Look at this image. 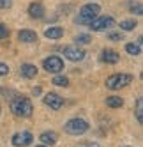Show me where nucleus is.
Returning a JSON list of instances; mask_svg holds the SVG:
<instances>
[{
  "mask_svg": "<svg viewBox=\"0 0 143 147\" xmlns=\"http://www.w3.org/2000/svg\"><path fill=\"white\" fill-rule=\"evenodd\" d=\"M138 27V23L134 22V20H124V22H120V28L126 30V32H129V30H134Z\"/></svg>",
  "mask_w": 143,
  "mask_h": 147,
  "instance_id": "6ab92c4d",
  "label": "nucleus"
},
{
  "mask_svg": "<svg viewBox=\"0 0 143 147\" xmlns=\"http://www.w3.org/2000/svg\"><path fill=\"white\" fill-rule=\"evenodd\" d=\"M101 13V7L97 4H85L83 7L80 9V13L76 16V25H88L94 18H97Z\"/></svg>",
  "mask_w": 143,
  "mask_h": 147,
  "instance_id": "f257e3e1",
  "label": "nucleus"
},
{
  "mask_svg": "<svg viewBox=\"0 0 143 147\" xmlns=\"http://www.w3.org/2000/svg\"><path fill=\"white\" fill-rule=\"evenodd\" d=\"M136 121L138 124H143V98H138L136 99Z\"/></svg>",
  "mask_w": 143,
  "mask_h": 147,
  "instance_id": "a211bd4d",
  "label": "nucleus"
},
{
  "mask_svg": "<svg viewBox=\"0 0 143 147\" xmlns=\"http://www.w3.org/2000/svg\"><path fill=\"white\" fill-rule=\"evenodd\" d=\"M78 147H101V145L96 144V142H80Z\"/></svg>",
  "mask_w": 143,
  "mask_h": 147,
  "instance_id": "bb28decb",
  "label": "nucleus"
},
{
  "mask_svg": "<svg viewBox=\"0 0 143 147\" xmlns=\"http://www.w3.org/2000/svg\"><path fill=\"white\" fill-rule=\"evenodd\" d=\"M126 51H127L129 55H132V57H138L141 53V46L138 43H127L126 45Z\"/></svg>",
  "mask_w": 143,
  "mask_h": 147,
  "instance_id": "f3484780",
  "label": "nucleus"
},
{
  "mask_svg": "<svg viewBox=\"0 0 143 147\" xmlns=\"http://www.w3.org/2000/svg\"><path fill=\"white\" fill-rule=\"evenodd\" d=\"M92 41V37L88 36V34H78L76 37H74V43L76 45H88Z\"/></svg>",
  "mask_w": 143,
  "mask_h": 147,
  "instance_id": "4be33fe9",
  "label": "nucleus"
},
{
  "mask_svg": "<svg viewBox=\"0 0 143 147\" xmlns=\"http://www.w3.org/2000/svg\"><path fill=\"white\" fill-rule=\"evenodd\" d=\"M64 57L67 60H73V62H80L85 59V50H81L78 45L76 46H65L64 48Z\"/></svg>",
  "mask_w": 143,
  "mask_h": 147,
  "instance_id": "0eeeda50",
  "label": "nucleus"
},
{
  "mask_svg": "<svg viewBox=\"0 0 143 147\" xmlns=\"http://www.w3.org/2000/svg\"><path fill=\"white\" fill-rule=\"evenodd\" d=\"M62 36H64V28L58 27V25L57 27H49V28L44 30V37L46 39H53L55 41V39H60Z\"/></svg>",
  "mask_w": 143,
  "mask_h": 147,
  "instance_id": "4468645a",
  "label": "nucleus"
},
{
  "mask_svg": "<svg viewBox=\"0 0 143 147\" xmlns=\"http://www.w3.org/2000/svg\"><path fill=\"white\" fill-rule=\"evenodd\" d=\"M0 113H2V108H0Z\"/></svg>",
  "mask_w": 143,
  "mask_h": 147,
  "instance_id": "c756f323",
  "label": "nucleus"
},
{
  "mask_svg": "<svg viewBox=\"0 0 143 147\" xmlns=\"http://www.w3.org/2000/svg\"><path fill=\"white\" fill-rule=\"evenodd\" d=\"M13 0H0V9H11Z\"/></svg>",
  "mask_w": 143,
  "mask_h": 147,
  "instance_id": "393cba45",
  "label": "nucleus"
},
{
  "mask_svg": "<svg viewBox=\"0 0 143 147\" xmlns=\"http://www.w3.org/2000/svg\"><path fill=\"white\" fill-rule=\"evenodd\" d=\"M132 80H134V76L129 75V73H117V75L108 76V80H106V87H108L110 90H118V89L127 87Z\"/></svg>",
  "mask_w": 143,
  "mask_h": 147,
  "instance_id": "7ed1b4c3",
  "label": "nucleus"
},
{
  "mask_svg": "<svg viewBox=\"0 0 143 147\" xmlns=\"http://www.w3.org/2000/svg\"><path fill=\"white\" fill-rule=\"evenodd\" d=\"M37 147H48V145H37Z\"/></svg>",
  "mask_w": 143,
  "mask_h": 147,
  "instance_id": "c85d7f7f",
  "label": "nucleus"
},
{
  "mask_svg": "<svg viewBox=\"0 0 143 147\" xmlns=\"http://www.w3.org/2000/svg\"><path fill=\"white\" fill-rule=\"evenodd\" d=\"M115 25V18L113 16H101V18H94L88 23V27L94 30V32H103V30H108Z\"/></svg>",
  "mask_w": 143,
  "mask_h": 147,
  "instance_id": "39448f33",
  "label": "nucleus"
},
{
  "mask_svg": "<svg viewBox=\"0 0 143 147\" xmlns=\"http://www.w3.org/2000/svg\"><path fill=\"white\" fill-rule=\"evenodd\" d=\"M19 75H21L23 78H35V75H37V67L34 66V64H21V67H19Z\"/></svg>",
  "mask_w": 143,
  "mask_h": 147,
  "instance_id": "ddd939ff",
  "label": "nucleus"
},
{
  "mask_svg": "<svg viewBox=\"0 0 143 147\" xmlns=\"http://www.w3.org/2000/svg\"><path fill=\"white\" fill-rule=\"evenodd\" d=\"M9 37V28L5 23H0V41H4Z\"/></svg>",
  "mask_w": 143,
  "mask_h": 147,
  "instance_id": "5701e85b",
  "label": "nucleus"
},
{
  "mask_svg": "<svg viewBox=\"0 0 143 147\" xmlns=\"http://www.w3.org/2000/svg\"><path fill=\"white\" fill-rule=\"evenodd\" d=\"M39 140L43 142L44 145H55L57 140H58V135H57L55 131H44V133H41Z\"/></svg>",
  "mask_w": 143,
  "mask_h": 147,
  "instance_id": "2eb2a0df",
  "label": "nucleus"
},
{
  "mask_svg": "<svg viewBox=\"0 0 143 147\" xmlns=\"http://www.w3.org/2000/svg\"><path fill=\"white\" fill-rule=\"evenodd\" d=\"M129 13H132V14H141L143 13V7H141V2H131L129 4Z\"/></svg>",
  "mask_w": 143,
  "mask_h": 147,
  "instance_id": "412c9836",
  "label": "nucleus"
},
{
  "mask_svg": "<svg viewBox=\"0 0 143 147\" xmlns=\"http://www.w3.org/2000/svg\"><path fill=\"white\" fill-rule=\"evenodd\" d=\"M18 41H19V43H27V45L35 43V41H37V34L34 32V30L23 28V30H19V32H18Z\"/></svg>",
  "mask_w": 143,
  "mask_h": 147,
  "instance_id": "9b49d317",
  "label": "nucleus"
},
{
  "mask_svg": "<svg viewBox=\"0 0 143 147\" xmlns=\"http://www.w3.org/2000/svg\"><path fill=\"white\" fill-rule=\"evenodd\" d=\"M11 110L14 115H18V117H30L32 115V101H30L28 98H23V96H18L11 101Z\"/></svg>",
  "mask_w": 143,
  "mask_h": 147,
  "instance_id": "f03ea898",
  "label": "nucleus"
},
{
  "mask_svg": "<svg viewBox=\"0 0 143 147\" xmlns=\"http://www.w3.org/2000/svg\"><path fill=\"white\" fill-rule=\"evenodd\" d=\"M44 105L49 107L51 110H60L64 107V98L55 92H48V94H44Z\"/></svg>",
  "mask_w": 143,
  "mask_h": 147,
  "instance_id": "6e6552de",
  "label": "nucleus"
},
{
  "mask_svg": "<svg viewBox=\"0 0 143 147\" xmlns=\"http://www.w3.org/2000/svg\"><path fill=\"white\" fill-rule=\"evenodd\" d=\"M108 39L110 41H122V39H124V34H122V32H110Z\"/></svg>",
  "mask_w": 143,
  "mask_h": 147,
  "instance_id": "b1692460",
  "label": "nucleus"
},
{
  "mask_svg": "<svg viewBox=\"0 0 143 147\" xmlns=\"http://www.w3.org/2000/svg\"><path fill=\"white\" fill-rule=\"evenodd\" d=\"M13 144L16 147H25V145H30L32 144V135L28 131H21V133H16L13 136Z\"/></svg>",
  "mask_w": 143,
  "mask_h": 147,
  "instance_id": "1a4fd4ad",
  "label": "nucleus"
},
{
  "mask_svg": "<svg viewBox=\"0 0 143 147\" xmlns=\"http://www.w3.org/2000/svg\"><path fill=\"white\" fill-rule=\"evenodd\" d=\"M44 7L41 2H32L28 5V16L30 18H34V20H41V18H44Z\"/></svg>",
  "mask_w": 143,
  "mask_h": 147,
  "instance_id": "9d476101",
  "label": "nucleus"
},
{
  "mask_svg": "<svg viewBox=\"0 0 143 147\" xmlns=\"http://www.w3.org/2000/svg\"><path fill=\"white\" fill-rule=\"evenodd\" d=\"M53 85H57V87H67V85H69V80H67V76L57 75V76L53 78Z\"/></svg>",
  "mask_w": 143,
  "mask_h": 147,
  "instance_id": "aec40b11",
  "label": "nucleus"
},
{
  "mask_svg": "<svg viewBox=\"0 0 143 147\" xmlns=\"http://www.w3.org/2000/svg\"><path fill=\"white\" fill-rule=\"evenodd\" d=\"M34 96H37V94H41V92H43V90H41V87H34Z\"/></svg>",
  "mask_w": 143,
  "mask_h": 147,
  "instance_id": "cd10ccee",
  "label": "nucleus"
},
{
  "mask_svg": "<svg viewBox=\"0 0 143 147\" xmlns=\"http://www.w3.org/2000/svg\"><path fill=\"white\" fill-rule=\"evenodd\" d=\"M5 75H9V66L0 62V76H5Z\"/></svg>",
  "mask_w": 143,
  "mask_h": 147,
  "instance_id": "a878e982",
  "label": "nucleus"
},
{
  "mask_svg": "<svg viewBox=\"0 0 143 147\" xmlns=\"http://www.w3.org/2000/svg\"><path fill=\"white\" fill-rule=\"evenodd\" d=\"M122 105H124V99L120 96H110L106 99V107H110V108H120Z\"/></svg>",
  "mask_w": 143,
  "mask_h": 147,
  "instance_id": "dca6fc26",
  "label": "nucleus"
},
{
  "mask_svg": "<svg viewBox=\"0 0 143 147\" xmlns=\"http://www.w3.org/2000/svg\"><path fill=\"white\" fill-rule=\"evenodd\" d=\"M101 60L106 62V64H117L120 60V55L115 50H103V55H101Z\"/></svg>",
  "mask_w": 143,
  "mask_h": 147,
  "instance_id": "f8f14e48",
  "label": "nucleus"
},
{
  "mask_svg": "<svg viewBox=\"0 0 143 147\" xmlns=\"http://www.w3.org/2000/svg\"><path fill=\"white\" fill-rule=\"evenodd\" d=\"M43 67H44L48 73H53V75H58V73L64 69V60L60 59V57H57V55H51V57L44 59V62H43Z\"/></svg>",
  "mask_w": 143,
  "mask_h": 147,
  "instance_id": "423d86ee",
  "label": "nucleus"
},
{
  "mask_svg": "<svg viewBox=\"0 0 143 147\" xmlns=\"http://www.w3.org/2000/svg\"><path fill=\"white\" fill-rule=\"evenodd\" d=\"M64 129H65V133H69V135L78 136V135H83V133H87V131H88V122H87L85 119L74 117V119H71V121H67V122H65Z\"/></svg>",
  "mask_w": 143,
  "mask_h": 147,
  "instance_id": "20e7f679",
  "label": "nucleus"
}]
</instances>
